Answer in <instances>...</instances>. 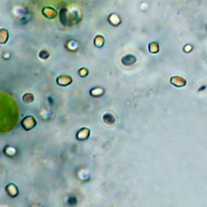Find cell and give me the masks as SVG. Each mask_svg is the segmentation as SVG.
<instances>
[{
	"label": "cell",
	"instance_id": "obj_6",
	"mask_svg": "<svg viewBox=\"0 0 207 207\" xmlns=\"http://www.w3.org/2000/svg\"><path fill=\"white\" fill-rule=\"evenodd\" d=\"M7 193L9 194L11 197H12V198H14V197H16V196L18 195V188H17V187L15 184H8V185L7 186Z\"/></svg>",
	"mask_w": 207,
	"mask_h": 207
},
{
	"label": "cell",
	"instance_id": "obj_2",
	"mask_svg": "<svg viewBox=\"0 0 207 207\" xmlns=\"http://www.w3.org/2000/svg\"><path fill=\"white\" fill-rule=\"evenodd\" d=\"M42 14L45 16L47 19H54L58 16V12L55 9L50 7H45L42 9Z\"/></svg>",
	"mask_w": 207,
	"mask_h": 207
},
{
	"label": "cell",
	"instance_id": "obj_9",
	"mask_svg": "<svg viewBox=\"0 0 207 207\" xmlns=\"http://www.w3.org/2000/svg\"><path fill=\"white\" fill-rule=\"evenodd\" d=\"M103 93V90L101 88H95V89L91 90V92H90V94L92 95V96H100Z\"/></svg>",
	"mask_w": 207,
	"mask_h": 207
},
{
	"label": "cell",
	"instance_id": "obj_8",
	"mask_svg": "<svg viewBox=\"0 0 207 207\" xmlns=\"http://www.w3.org/2000/svg\"><path fill=\"white\" fill-rule=\"evenodd\" d=\"M103 44H104V39L102 36H96L94 39V45L98 48L103 47Z\"/></svg>",
	"mask_w": 207,
	"mask_h": 207
},
{
	"label": "cell",
	"instance_id": "obj_7",
	"mask_svg": "<svg viewBox=\"0 0 207 207\" xmlns=\"http://www.w3.org/2000/svg\"><path fill=\"white\" fill-rule=\"evenodd\" d=\"M22 100H23V101L25 103H31L34 101L35 97H34V96L32 93H26V94H24L23 96Z\"/></svg>",
	"mask_w": 207,
	"mask_h": 207
},
{
	"label": "cell",
	"instance_id": "obj_10",
	"mask_svg": "<svg viewBox=\"0 0 207 207\" xmlns=\"http://www.w3.org/2000/svg\"><path fill=\"white\" fill-rule=\"evenodd\" d=\"M39 57H40L41 59H47L49 57H50V54L49 52H47L46 50H41V51L39 53Z\"/></svg>",
	"mask_w": 207,
	"mask_h": 207
},
{
	"label": "cell",
	"instance_id": "obj_5",
	"mask_svg": "<svg viewBox=\"0 0 207 207\" xmlns=\"http://www.w3.org/2000/svg\"><path fill=\"white\" fill-rule=\"evenodd\" d=\"M9 38V33L6 28L0 29V44H6Z\"/></svg>",
	"mask_w": 207,
	"mask_h": 207
},
{
	"label": "cell",
	"instance_id": "obj_3",
	"mask_svg": "<svg viewBox=\"0 0 207 207\" xmlns=\"http://www.w3.org/2000/svg\"><path fill=\"white\" fill-rule=\"evenodd\" d=\"M71 82H72V79L69 75H61L57 79V83L59 86H62V87L68 86Z\"/></svg>",
	"mask_w": 207,
	"mask_h": 207
},
{
	"label": "cell",
	"instance_id": "obj_4",
	"mask_svg": "<svg viewBox=\"0 0 207 207\" xmlns=\"http://www.w3.org/2000/svg\"><path fill=\"white\" fill-rule=\"evenodd\" d=\"M90 129L88 128H82L77 133V139L81 141H84L89 138Z\"/></svg>",
	"mask_w": 207,
	"mask_h": 207
},
{
	"label": "cell",
	"instance_id": "obj_1",
	"mask_svg": "<svg viewBox=\"0 0 207 207\" xmlns=\"http://www.w3.org/2000/svg\"><path fill=\"white\" fill-rule=\"evenodd\" d=\"M21 125L25 130L28 131L33 129L37 125V121L33 116H26L21 121Z\"/></svg>",
	"mask_w": 207,
	"mask_h": 207
},
{
	"label": "cell",
	"instance_id": "obj_11",
	"mask_svg": "<svg viewBox=\"0 0 207 207\" xmlns=\"http://www.w3.org/2000/svg\"><path fill=\"white\" fill-rule=\"evenodd\" d=\"M79 76H81V77H86V76L88 75V71L85 68L80 69L79 71Z\"/></svg>",
	"mask_w": 207,
	"mask_h": 207
}]
</instances>
